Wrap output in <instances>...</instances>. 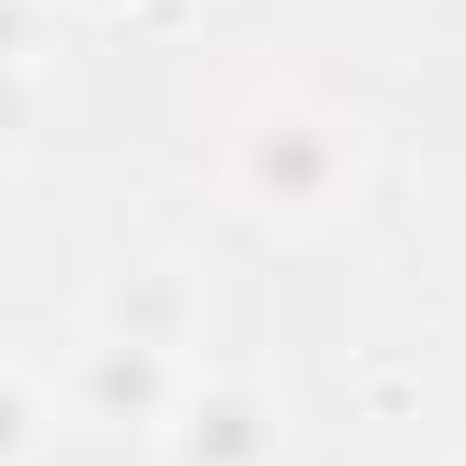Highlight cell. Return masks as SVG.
I'll return each instance as SVG.
<instances>
[{"mask_svg":"<svg viewBox=\"0 0 466 466\" xmlns=\"http://www.w3.org/2000/svg\"><path fill=\"white\" fill-rule=\"evenodd\" d=\"M28 420H37V402L19 393V375H0V457H10V448L28 439Z\"/></svg>","mask_w":466,"mask_h":466,"instance_id":"cell-4","label":"cell"},{"mask_svg":"<svg viewBox=\"0 0 466 466\" xmlns=\"http://www.w3.org/2000/svg\"><path fill=\"white\" fill-rule=\"evenodd\" d=\"M275 448V411L257 393H201L174 430V457L183 466H257Z\"/></svg>","mask_w":466,"mask_h":466,"instance_id":"cell-2","label":"cell"},{"mask_svg":"<svg viewBox=\"0 0 466 466\" xmlns=\"http://www.w3.org/2000/svg\"><path fill=\"white\" fill-rule=\"evenodd\" d=\"M348 165H357V137H348L339 119H311V110H266V119L248 128V147H238L248 201H257V210H284V219L329 210L339 183H348Z\"/></svg>","mask_w":466,"mask_h":466,"instance_id":"cell-1","label":"cell"},{"mask_svg":"<svg viewBox=\"0 0 466 466\" xmlns=\"http://www.w3.org/2000/svg\"><path fill=\"white\" fill-rule=\"evenodd\" d=\"M83 402H92L101 420H119V411H165V402H174V366H165V348L110 329V339L83 357Z\"/></svg>","mask_w":466,"mask_h":466,"instance_id":"cell-3","label":"cell"}]
</instances>
